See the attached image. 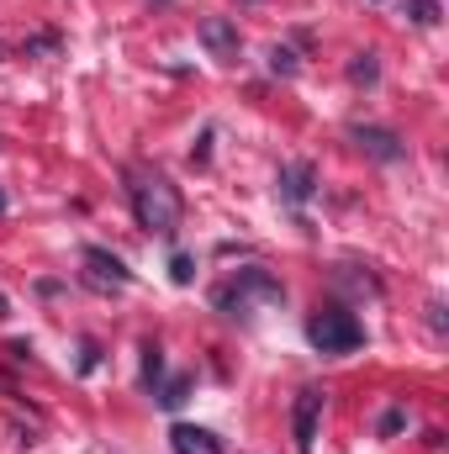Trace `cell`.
I'll list each match as a JSON object with an SVG mask.
<instances>
[{"label":"cell","mask_w":449,"mask_h":454,"mask_svg":"<svg viewBox=\"0 0 449 454\" xmlns=\"http://www.w3.org/2000/svg\"><path fill=\"white\" fill-rule=\"evenodd\" d=\"M402 423H407V407H386L375 428H381V439H391V434H402Z\"/></svg>","instance_id":"14"},{"label":"cell","mask_w":449,"mask_h":454,"mask_svg":"<svg viewBox=\"0 0 449 454\" xmlns=\"http://www.w3.org/2000/svg\"><path fill=\"white\" fill-rule=\"evenodd\" d=\"M318 196V169L307 164V159H291L286 169H280V201H291V207H307Z\"/></svg>","instance_id":"7"},{"label":"cell","mask_w":449,"mask_h":454,"mask_svg":"<svg viewBox=\"0 0 449 454\" xmlns=\"http://www.w3.org/2000/svg\"><path fill=\"white\" fill-rule=\"evenodd\" d=\"M169 280H175V286H191V280H196V259H191V254H175V259H169Z\"/></svg>","instance_id":"13"},{"label":"cell","mask_w":449,"mask_h":454,"mask_svg":"<svg viewBox=\"0 0 449 454\" xmlns=\"http://www.w3.org/2000/svg\"><path fill=\"white\" fill-rule=\"evenodd\" d=\"M413 21L418 27H434L439 21V0H413Z\"/></svg>","instance_id":"15"},{"label":"cell","mask_w":449,"mask_h":454,"mask_svg":"<svg viewBox=\"0 0 449 454\" xmlns=\"http://www.w3.org/2000/svg\"><path fill=\"white\" fill-rule=\"evenodd\" d=\"M349 137L359 143V153H365V159H381V164H397V159H407L402 137H397V132H386V127H354Z\"/></svg>","instance_id":"6"},{"label":"cell","mask_w":449,"mask_h":454,"mask_svg":"<svg viewBox=\"0 0 449 454\" xmlns=\"http://www.w3.org/2000/svg\"><path fill=\"white\" fill-rule=\"evenodd\" d=\"M127 196H132V212H138V227L159 232V238H175L180 232V191L159 175V169H127Z\"/></svg>","instance_id":"1"},{"label":"cell","mask_w":449,"mask_h":454,"mask_svg":"<svg viewBox=\"0 0 449 454\" xmlns=\"http://www.w3.org/2000/svg\"><path fill=\"white\" fill-rule=\"evenodd\" d=\"M375 74H381V69H375V53H359V59L349 64V80H359V85H375Z\"/></svg>","instance_id":"12"},{"label":"cell","mask_w":449,"mask_h":454,"mask_svg":"<svg viewBox=\"0 0 449 454\" xmlns=\"http://www.w3.org/2000/svg\"><path fill=\"white\" fill-rule=\"evenodd\" d=\"M159 375H164V359H159V348L148 343V348H143V386L159 391Z\"/></svg>","instance_id":"10"},{"label":"cell","mask_w":449,"mask_h":454,"mask_svg":"<svg viewBox=\"0 0 449 454\" xmlns=\"http://www.w3.org/2000/svg\"><path fill=\"white\" fill-rule=\"evenodd\" d=\"M169 450H175V454H223V439H217L212 428L175 423V428H169Z\"/></svg>","instance_id":"8"},{"label":"cell","mask_w":449,"mask_h":454,"mask_svg":"<svg viewBox=\"0 0 449 454\" xmlns=\"http://www.w3.org/2000/svg\"><path fill=\"white\" fill-rule=\"evenodd\" d=\"M201 43L217 53V59H238V21H227V16H212V21H201Z\"/></svg>","instance_id":"9"},{"label":"cell","mask_w":449,"mask_h":454,"mask_svg":"<svg viewBox=\"0 0 449 454\" xmlns=\"http://www.w3.org/2000/svg\"><path fill=\"white\" fill-rule=\"evenodd\" d=\"M85 286H96V291H122L132 275H127V264L116 259V254H106V248H85Z\"/></svg>","instance_id":"5"},{"label":"cell","mask_w":449,"mask_h":454,"mask_svg":"<svg viewBox=\"0 0 449 454\" xmlns=\"http://www.w3.org/2000/svg\"><path fill=\"white\" fill-rule=\"evenodd\" d=\"M307 343H312L318 354H354V348L365 343V328H359L354 312H343V307H323V312L307 317Z\"/></svg>","instance_id":"2"},{"label":"cell","mask_w":449,"mask_h":454,"mask_svg":"<svg viewBox=\"0 0 449 454\" xmlns=\"http://www.w3.org/2000/svg\"><path fill=\"white\" fill-rule=\"evenodd\" d=\"M270 69H275V74H296V53H291V48H275V53H270Z\"/></svg>","instance_id":"16"},{"label":"cell","mask_w":449,"mask_h":454,"mask_svg":"<svg viewBox=\"0 0 449 454\" xmlns=\"http://www.w3.org/2000/svg\"><path fill=\"white\" fill-rule=\"evenodd\" d=\"M154 396H159V402H164V407H180V402H185V396H191V375H175V380H169V386H164V391H154Z\"/></svg>","instance_id":"11"},{"label":"cell","mask_w":449,"mask_h":454,"mask_svg":"<svg viewBox=\"0 0 449 454\" xmlns=\"http://www.w3.org/2000/svg\"><path fill=\"white\" fill-rule=\"evenodd\" d=\"M248 296H264V301H280L286 291H280V280H270L264 270H238V275L227 280L223 291H217V307H223V312H232V317H238V312L248 307Z\"/></svg>","instance_id":"3"},{"label":"cell","mask_w":449,"mask_h":454,"mask_svg":"<svg viewBox=\"0 0 449 454\" xmlns=\"http://www.w3.org/2000/svg\"><path fill=\"white\" fill-rule=\"evenodd\" d=\"M318 423H323V391H318V386H307V391L296 396V412H291V428H296V450H302V454L318 450Z\"/></svg>","instance_id":"4"}]
</instances>
